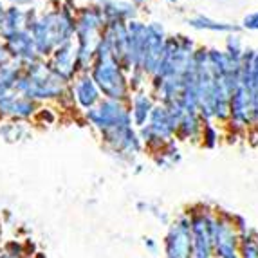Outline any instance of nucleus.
<instances>
[{"mask_svg":"<svg viewBox=\"0 0 258 258\" xmlns=\"http://www.w3.org/2000/svg\"><path fill=\"white\" fill-rule=\"evenodd\" d=\"M0 258H11V256H9V254H2Z\"/></svg>","mask_w":258,"mask_h":258,"instance_id":"f257e3e1","label":"nucleus"}]
</instances>
